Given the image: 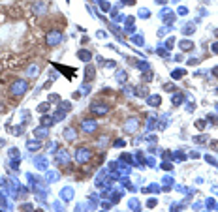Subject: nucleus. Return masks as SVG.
Listing matches in <instances>:
<instances>
[{"instance_id": "obj_1", "label": "nucleus", "mask_w": 218, "mask_h": 212, "mask_svg": "<svg viewBox=\"0 0 218 212\" xmlns=\"http://www.w3.org/2000/svg\"><path fill=\"white\" fill-rule=\"evenodd\" d=\"M24 88H27V84H24V83L21 81V83H15L13 87H11V92H13V94H23Z\"/></svg>"}]
</instances>
